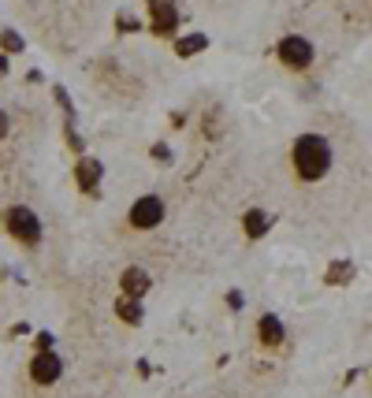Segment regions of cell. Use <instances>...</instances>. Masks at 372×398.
I'll return each instance as SVG.
<instances>
[{"mask_svg":"<svg viewBox=\"0 0 372 398\" xmlns=\"http://www.w3.org/2000/svg\"><path fill=\"white\" fill-rule=\"evenodd\" d=\"M116 30L119 34H138L142 23H138V15H130V11H119V15H116Z\"/></svg>","mask_w":372,"mask_h":398,"instance_id":"cell-15","label":"cell"},{"mask_svg":"<svg viewBox=\"0 0 372 398\" xmlns=\"http://www.w3.org/2000/svg\"><path fill=\"white\" fill-rule=\"evenodd\" d=\"M275 56H279V63H283V68L305 71V68L313 63V42H309V37H302V34H287L283 42L275 45Z\"/></svg>","mask_w":372,"mask_h":398,"instance_id":"cell-3","label":"cell"},{"mask_svg":"<svg viewBox=\"0 0 372 398\" xmlns=\"http://www.w3.org/2000/svg\"><path fill=\"white\" fill-rule=\"evenodd\" d=\"M205 45H209L205 34H186V37H179V42H175V52L186 60V56H194V52H202Z\"/></svg>","mask_w":372,"mask_h":398,"instance_id":"cell-12","label":"cell"},{"mask_svg":"<svg viewBox=\"0 0 372 398\" xmlns=\"http://www.w3.org/2000/svg\"><path fill=\"white\" fill-rule=\"evenodd\" d=\"M228 305H231V309H242V294H238V290H231V294H228Z\"/></svg>","mask_w":372,"mask_h":398,"instance_id":"cell-19","label":"cell"},{"mask_svg":"<svg viewBox=\"0 0 372 398\" xmlns=\"http://www.w3.org/2000/svg\"><path fill=\"white\" fill-rule=\"evenodd\" d=\"M257 335H261L264 347H279V342H283V321H279L275 313H264L261 324H257Z\"/></svg>","mask_w":372,"mask_h":398,"instance_id":"cell-8","label":"cell"},{"mask_svg":"<svg viewBox=\"0 0 372 398\" xmlns=\"http://www.w3.org/2000/svg\"><path fill=\"white\" fill-rule=\"evenodd\" d=\"M34 342H37V350H52V335H45V331H42Z\"/></svg>","mask_w":372,"mask_h":398,"instance_id":"cell-18","label":"cell"},{"mask_svg":"<svg viewBox=\"0 0 372 398\" xmlns=\"http://www.w3.org/2000/svg\"><path fill=\"white\" fill-rule=\"evenodd\" d=\"M104 179V164L97 161V156H78V164H75V182H78V190H86V194H97V182Z\"/></svg>","mask_w":372,"mask_h":398,"instance_id":"cell-7","label":"cell"},{"mask_svg":"<svg viewBox=\"0 0 372 398\" xmlns=\"http://www.w3.org/2000/svg\"><path fill=\"white\" fill-rule=\"evenodd\" d=\"M0 49H4L8 56H11V52H23V49H26V42H23V34L4 30V34H0Z\"/></svg>","mask_w":372,"mask_h":398,"instance_id":"cell-14","label":"cell"},{"mask_svg":"<svg viewBox=\"0 0 372 398\" xmlns=\"http://www.w3.org/2000/svg\"><path fill=\"white\" fill-rule=\"evenodd\" d=\"M161 223H164V201L156 194H145L130 205V228L153 231V228H161Z\"/></svg>","mask_w":372,"mask_h":398,"instance_id":"cell-4","label":"cell"},{"mask_svg":"<svg viewBox=\"0 0 372 398\" xmlns=\"http://www.w3.org/2000/svg\"><path fill=\"white\" fill-rule=\"evenodd\" d=\"M8 130H11V123H8V112H4V108H0V138H4V135H8Z\"/></svg>","mask_w":372,"mask_h":398,"instance_id":"cell-20","label":"cell"},{"mask_svg":"<svg viewBox=\"0 0 372 398\" xmlns=\"http://www.w3.org/2000/svg\"><path fill=\"white\" fill-rule=\"evenodd\" d=\"M8 235L11 238H19L23 246H37L42 242V220H37V212L34 209H26V205H11L8 209Z\"/></svg>","mask_w":372,"mask_h":398,"instance_id":"cell-2","label":"cell"},{"mask_svg":"<svg viewBox=\"0 0 372 398\" xmlns=\"http://www.w3.org/2000/svg\"><path fill=\"white\" fill-rule=\"evenodd\" d=\"M116 313H119V321L138 324V321H142V301H138V298H130V294H123V298L116 301Z\"/></svg>","mask_w":372,"mask_h":398,"instance_id":"cell-11","label":"cell"},{"mask_svg":"<svg viewBox=\"0 0 372 398\" xmlns=\"http://www.w3.org/2000/svg\"><path fill=\"white\" fill-rule=\"evenodd\" d=\"M242 228H246V235H249V238H261L264 231L272 228V216H268L264 209H249L246 216H242Z\"/></svg>","mask_w":372,"mask_h":398,"instance_id":"cell-10","label":"cell"},{"mask_svg":"<svg viewBox=\"0 0 372 398\" xmlns=\"http://www.w3.org/2000/svg\"><path fill=\"white\" fill-rule=\"evenodd\" d=\"M4 75H8V52L0 49V78H4Z\"/></svg>","mask_w":372,"mask_h":398,"instance_id":"cell-21","label":"cell"},{"mask_svg":"<svg viewBox=\"0 0 372 398\" xmlns=\"http://www.w3.org/2000/svg\"><path fill=\"white\" fill-rule=\"evenodd\" d=\"M119 287H123V294L142 298L145 290H149V275H145L142 268H127V272H123V280H119Z\"/></svg>","mask_w":372,"mask_h":398,"instance_id":"cell-9","label":"cell"},{"mask_svg":"<svg viewBox=\"0 0 372 398\" xmlns=\"http://www.w3.org/2000/svg\"><path fill=\"white\" fill-rule=\"evenodd\" d=\"M350 280H354V264H350V261H335V264H331V272H328V283H331V287L350 283Z\"/></svg>","mask_w":372,"mask_h":398,"instance_id":"cell-13","label":"cell"},{"mask_svg":"<svg viewBox=\"0 0 372 398\" xmlns=\"http://www.w3.org/2000/svg\"><path fill=\"white\" fill-rule=\"evenodd\" d=\"M153 161H164V164L171 161V149H168L164 142H161V145H153Z\"/></svg>","mask_w":372,"mask_h":398,"instance_id":"cell-17","label":"cell"},{"mask_svg":"<svg viewBox=\"0 0 372 398\" xmlns=\"http://www.w3.org/2000/svg\"><path fill=\"white\" fill-rule=\"evenodd\" d=\"M52 94H56V101H60V108L68 112V119H75V104H71V97H68V89H63V86H56V89H52Z\"/></svg>","mask_w":372,"mask_h":398,"instance_id":"cell-16","label":"cell"},{"mask_svg":"<svg viewBox=\"0 0 372 398\" xmlns=\"http://www.w3.org/2000/svg\"><path fill=\"white\" fill-rule=\"evenodd\" d=\"M63 376V361L52 350H42L30 361V380L37 383V387H52V383H56Z\"/></svg>","mask_w":372,"mask_h":398,"instance_id":"cell-5","label":"cell"},{"mask_svg":"<svg viewBox=\"0 0 372 398\" xmlns=\"http://www.w3.org/2000/svg\"><path fill=\"white\" fill-rule=\"evenodd\" d=\"M149 11H153V34L156 37H171L179 26V8L175 0H149Z\"/></svg>","mask_w":372,"mask_h":398,"instance_id":"cell-6","label":"cell"},{"mask_svg":"<svg viewBox=\"0 0 372 398\" xmlns=\"http://www.w3.org/2000/svg\"><path fill=\"white\" fill-rule=\"evenodd\" d=\"M290 156H294V171L302 182H316L331 171V142L324 135H302Z\"/></svg>","mask_w":372,"mask_h":398,"instance_id":"cell-1","label":"cell"}]
</instances>
